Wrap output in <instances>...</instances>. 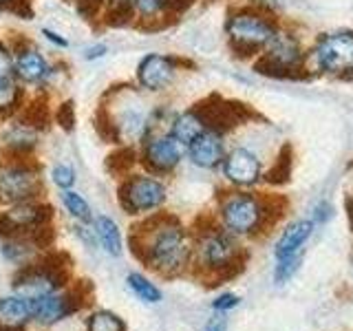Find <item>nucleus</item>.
I'll return each instance as SVG.
<instances>
[{"label": "nucleus", "mask_w": 353, "mask_h": 331, "mask_svg": "<svg viewBox=\"0 0 353 331\" xmlns=\"http://www.w3.org/2000/svg\"><path fill=\"white\" fill-rule=\"evenodd\" d=\"M141 259L148 261L150 268L161 274L179 272L190 259V243H188L183 228L172 219L150 223V230H146V237H143Z\"/></svg>", "instance_id": "obj_1"}, {"label": "nucleus", "mask_w": 353, "mask_h": 331, "mask_svg": "<svg viewBox=\"0 0 353 331\" xmlns=\"http://www.w3.org/2000/svg\"><path fill=\"white\" fill-rule=\"evenodd\" d=\"M221 219L234 234H252L265 219V205L252 194H232L223 201Z\"/></svg>", "instance_id": "obj_2"}, {"label": "nucleus", "mask_w": 353, "mask_h": 331, "mask_svg": "<svg viewBox=\"0 0 353 331\" xmlns=\"http://www.w3.org/2000/svg\"><path fill=\"white\" fill-rule=\"evenodd\" d=\"M316 62L323 71L334 75L353 73V31L325 36L316 47Z\"/></svg>", "instance_id": "obj_3"}, {"label": "nucleus", "mask_w": 353, "mask_h": 331, "mask_svg": "<svg viewBox=\"0 0 353 331\" xmlns=\"http://www.w3.org/2000/svg\"><path fill=\"white\" fill-rule=\"evenodd\" d=\"M228 36L241 49L268 47V42L276 36V29L270 20L256 14H236L228 20Z\"/></svg>", "instance_id": "obj_4"}, {"label": "nucleus", "mask_w": 353, "mask_h": 331, "mask_svg": "<svg viewBox=\"0 0 353 331\" xmlns=\"http://www.w3.org/2000/svg\"><path fill=\"white\" fill-rule=\"evenodd\" d=\"M121 205L128 212H148L165 201V188L150 177H132L121 185Z\"/></svg>", "instance_id": "obj_5"}, {"label": "nucleus", "mask_w": 353, "mask_h": 331, "mask_svg": "<svg viewBox=\"0 0 353 331\" xmlns=\"http://www.w3.org/2000/svg\"><path fill=\"white\" fill-rule=\"evenodd\" d=\"M40 179L36 172H31L27 168H7L5 172H0V199L5 203H22L29 201L31 197H36L40 190Z\"/></svg>", "instance_id": "obj_6"}, {"label": "nucleus", "mask_w": 353, "mask_h": 331, "mask_svg": "<svg viewBox=\"0 0 353 331\" xmlns=\"http://www.w3.org/2000/svg\"><path fill=\"white\" fill-rule=\"evenodd\" d=\"M181 154H183V143L176 141L172 135H163V137H154L146 143L143 159H146V163L152 170L168 172L179 163Z\"/></svg>", "instance_id": "obj_7"}, {"label": "nucleus", "mask_w": 353, "mask_h": 331, "mask_svg": "<svg viewBox=\"0 0 353 331\" xmlns=\"http://www.w3.org/2000/svg\"><path fill=\"white\" fill-rule=\"evenodd\" d=\"M174 75V64L170 58L159 53L146 55L137 66V80L148 91H161L163 86H168Z\"/></svg>", "instance_id": "obj_8"}, {"label": "nucleus", "mask_w": 353, "mask_h": 331, "mask_svg": "<svg viewBox=\"0 0 353 331\" xmlns=\"http://www.w3.org/2000/svg\"><path fill=\"white\" fill-rule=\"evenodd\" d=\"M225 177L236 185H252L259 181L261 177V163L256 159V154L245 150V148H236L232 150L225 157Z\"/></svg>", "instance_id": "obj_9"}, {"label": "nucleus", "mask_w": 353, "mask_h": 331, "mask_svg": "<svg viewBox=\"0 0 353 331\" xmlns=\"http://www.w3.org/2000/svg\"><path fill=\"white\" fill-rule=\"evenodd\" d=\"M47 219H49L47 208H42L38 203L22 201L16 208H11L9 212H5L3 219H0V223L5 225V232L14 234V232H22V230L42 228Z\"/></svg>", "instance_id": "obj_10"}, {"label": "nucleus", "mask_w": 353, "mask_h": 331, "mask_svg": "<svg viewBox=\"0 0 353 331\" xmlns=\"http://www.w3.org/2000/svg\"><path fill=\"white\" fill-rule=\"evenodd\" d=\"M236 257V243L223 232H214L201 243V261L210 270H223Z\"/></svg>", "instance_id": "obj_11"}, {"label": "nucleus", "mask_w": 353, "mask_h": 331, "mask_svg": "<svg viewBox=\"0 0 353 331\" xmlns=\"http://www.w3.org/2000/svg\"><path fill=\"white\" fill-rule=\"evenodd\" d=\"M190 159L199 166V168H214L221 161H223V139L216 130L205 128L201 135H199L190 146Z\"/></svg>", "instance_id": "obj_12"}, {"label": "nucleus", "mask_w": 353, "mask_h": 331, "mask_svg": "<svg viewBox=\"0 0 353 331\" xmlns=\"http://www.w3.org/2000/svg\"><path fill=\"white\" fill-rule=\"evenodd\" d=\"M60 285V279L49 270H27L16 279V292L18 296L27 301H38L42 296H49Z\"/></svg>", "instance_id": "obj_13"}, {"label": "nucleus", "mask_w": 353, "mask_h": 331, "mask_svg": "<svg viewBox=\"0 0 353 331\" xmlns=\"http://www.w3.org/2000/svg\"><path fill=\"white\" fill-rule=\"evenodd\" d=\"M268 60L274 69L281 71H292L298 69L303 62V53L298 49V42L285 33H276V36L268 42Z\"/></svg>", "instance_id": "obj_14"}, {"label": "nucleus", "mask_w": 353, "mask_h": 331, "mask_svg": "<svg viewBox=\"0 0 353 331\" xmlns=\"http://www.w3.org/2000/svg\"><path fill=\"white\" fill-rule=\"evenodd\" d=\"M314 232V223L312 221H296L290 228L283 232V237L276 243V259H290V257H298L305 245V241L312 237Z\"/></svg>", "instance_id": "obj_15"}, {"label": "nucleus", "mask_w": 353, "mask_h": 331, "mask_svg": "<svg viewBox=\"0 0 353 331\" xmlns=\"http://www.w3.org/2000/svg\"><path fill=\"white\" fill-rule=\"evenodd\" d=\"M31 303V314L33 318H38L40 323H55V320H60L64 316H69L73 309H77V305L71 303L69 296H55V294H49V296H42L38 301H29Z\"/></svg>", "instance_id": "obj_16"}, {"label": "nucleus", "mask_w": 353, "mask_h": 331, "mask_svg": "<svg viewBox=\"0 0 353 331\" xmlns=\"http://www.w3.org/2000/svg\"><path fill=\"white\" fill-rule=\"evenodd\" d=\"M31 316V303L27 298H0V331H18Z\"/></svg>", "instance_id": "obj_17"}, {"label": "nucleus", "mask_w": 353, "mask_h": 331, "mask_svg": "<svg viewBox=\"0 0 353 331\" xmlns=\"http://www.w3.org/2000/svg\"><path fill=\"white\" fill-rule=\"evenodd\" d=\"M14 69H16V75L20 77V80L29 82V84L42 82L44 77L49 75L47 60H44L42 55L38 51H33V49H25V51L18 53V58L14 62Z\"/></svg>", "instance_id": "obj_18"}, {"label": "nucleus", "mask_w": 353, "mask_h": 331, "mask_svg": "<svg viewBox=\"0 0 353 331\" xmlns=\"http://www.w3.org/2000/svg\"><path fill=\"white\" fill-rule=\"evenodd\" d=\"M203 130H205V119L199 113H194V110H190V113H183L172 121L170 135L176 141H181L183 146H190Z\"/></svg>", "instance_id": "obj_19"}, {"label": "nucleus", "mask_w": 353, "mask_h": 331, "mask_svg": "<svg viewBox=\"0 0 353 331\" xmlns=\"http://www.w3.org/2000/svg\"><path fill=\"white\" fill-rule=\"evenodd\" d=\"M95 230H97V237H99V243L104 245V250L108 254H121V234H119V228L113 219L108 217H99L95 221Z\"/></svg>", "instance_id": "obj_20"}, {"label": "nucleus", "mask_w": 353, "mask_h": 331, "mask_svg": "<svg viewBox=\"0 0 353 331\" xmlns=\"http://www.w3.org/2000/svg\"><path fill=\"white\" fill-rule=\"evenodd\" d=\"M5 141H7V146L16 150H29L33 143H36V132L27 124H18L5 132Z\"/></svg>", "instance_id": "obj_21"}, {"label": "nucleus", "mask_w": 353, "mask_h": 331, "mask_svg": "<svg viewBox=\"0 0 353 331\" xmlns=\"http://www.w3.org/2000/svg\"><path fill=\"white\" fill-rule=\"evenodd\" d=\"M128 285H130V290L141 298V301H146V303H159L161 301V292L150 281L143 279L141 274H130Z\"/></svg>", "instance_id": "obj_22"}, {"label": "nucleus", "mask_w": 353, "mask_h": 331, "mask_svg": "<svg viewBox=\"0 0 353 331\" xmlns=\"http://www.w3.org/2000/svg\"><path fill=\"white\" fill-rule=\"evenodd\" d=\"M88 331H124V323L110 312H97L88 318Z\"/></svg>", "instance_id": "obj_23"}, {"label": "nucleus", "mask_w": 353, "mask_h": 331, "mask_svg": "<svg viewBox=\"0 0 353 331\" xmlns=\"http://www.w3.org/2000/svg\"><path fill=\"white\" fill-rule=\"evenodd\" d=\"M104 5L108 9V22L121 25L130 18L132 9H135V0H104Z\"/></svg>", "instance_id": "obj_24"}, {"label": "nucleus", "mask_w": 353, "mask_h": 331, "mask_svg": "<svg viewBox=\"0 0 353 331\" xmlns=\"http://www.w3.org/2000/svg\"><path fill=\"white\" fill-rule=\"evenodd\" d=\"M20 99V91L14 84L11 77H0V113H7V110L16 108Z\"/></svg>", "instance_id": "obj_25"}, {"label": "nucleus", "mask_w": 353, "mask_h": 331, "mask_svg": "<svg viewBox=\"0 0 353 331\" xmlns=\"http://www.w3.org/2000/svg\"><path fill=\"white\" fill-rule=\"evenodd\" d=\"M62 203L64 208L69 210V212L75 217V219H82V221H88L91 219V210H88V203L84 201V199L77 194V192H71V190H66L62 194Z\"/></svg>", "instance_id": "obj_26"}, {"label": "nucleus", "mask_w": 353, "mask_h": 331, "mask_svg": "<svg viewBox=\"0 0 353 331\" xmlns=\"http://www.w3.org/2000/svg\"><path fill=\"white\" fill-rule=\"evenodd\" d=\"M298 263H301V254H298V257H290V259L279 261V265H276V274H274V279L279 281V283L290 281L292 276H294V272L298 270Z\"/></svg>", "instance_id": "obj_27"}, {"label": "nucleus", "mask_w": 353, "mask_h": 331, "mask_svg": "<svg viewBox=\"0 0 353 331\" xmlns=\"http://www.w3.org/2000/svg\"><path fill=\"white\" fill-rule=\"evenodd\" d=\"M135 9L143 18H154V16H159L165 11L161 0H135Z\"/></svg>", "instance_id": "obj_28"}, {"label": "nucleus", "mask_w": 353, "mask_h": 331, "mask_svg": "<svg viewBox=\"0 0 353 331\" xmlns=\"http://www.w3.org/2000/svg\"><path fill=\"white\" fill-rule=\"evenodd\" d=\"M53 181L58 183L60 188H71L75 181V172L69 166H55L53 168Z\"/></svg>", "instance_id": "obj_29"}, {"label": "nucleus", "mask_w": 353, "mask_h": 331, "mask_svg": "<svg viewBox=\"0 0 353 331\" xmlns=\"http://www.w3.org/2000/svg\"><path fill=\"white\" fill-rule=\"evenodd\" d=\"M58 124L64 128V130H71L73 124H75V110H73V104L66 102L58 108Z\"/></svg>", "instance_id": "obj_30"}, {"label": "nucleus", "mask_w": 353, "mask_h": 331, "mask_svg": "<svg viewBox=\"0 0 353 331\" xmlns=\"http://www.w3.org/2000/svg\"><path fill=\"white\" fill-rule=\"evenodd\" d=\"M239 301H241V298L234 296V294H223V296L216 298L212 307L216 309V312H228V309H234L239 305Z\"/></svg>", "instance_id": "obj_31"}, {"label": "nucleus", "mask_w": 353, "mask_h": 331, "mask_svg": "<svg viewBox=\"0 0 353 331\" xmlns=\"http://www.w3.org/2000/svg\"><path fill=\"white\" fill-rule=\"evenodd\" d=\"M11 69H14V62H11L9 51L0 44V77H9Z\"/></svg>", "instance_id": "obj_32"}, {"label": "nucleus", "mask_w": 353, "mask_h": 331, "mask_svg": "<svg viewBox=\"0 0 353 331\" xmlns=\"http://www.w3.org/2000/svg\"><path fill=\"white\" fill-rule=\"evenodd\" d=\"M329 217H331V205L329 203H323V205L316 208V212H314V219L316 221H320V223H323V221H327Z\"/></svg>", "instance_id": "obj_33"}, {"label": "nucleus", "mask_w": 353, "mask_h": 331, "mask_svg": "<svg viewBox=\"0 0 353 331\" xmlns=\"http://www.w3.org/2000/svg\"><path fill=\"white\" fill-rule=\"evenodd\" d=\"M205 331H225V318H221V316L212 318V320L208 323Z\"/></svg>", "instance_id": "obj_34"}, {"label": "nucleus", "mask_w": 353, "mask_h": 331, "mask_svg": "<svg viewBox=\"0 0 353 331\" xmlns=\"http://www.w3.org/2000/svg\"><path fill=\"white\" fill-rule=\"evenodd\" d=\"M161 3H163L165 11H168V9H183L190 0H161Z\"/></svg>", "instance_id": "obj_35"}, {"label": "nucleus", "mask_w": 353, "mask_h": 331, "mask_svg": "<svg viewBox=\"0 0 353 331\" xmlns=\"http://www.w3.org/2000/svg\"><path fill=\"white\" fill-rule=\"evenodd\" d=\"M106 53V47L104 44H97V47H91V49H86V58L91 60V58H99V55H104Z\"/></svg>", "instance_id": "obj_36"}, {"label": "nucleus", "mask_w": 353, "mask_h": 331, "mask_svg": "<svg viewBox=\"0 0 353 331\" xmlns=\"http://www.w3.org/2000/svg\"><path fill=\"white\" fill-rule=\"evenodd\" d=\"M42 33H44V36H47V38H49L51 42H55V44H60V47H66V40H64V38H60V36H55V33H53V31H49V29H44Z\"/></svg>", "instance_id": "obj_37"}, {"label": "nucleus", "mask_w": 353, "mask_h": 331, "mask_svg": "<svg viewBox=\"0 0 353 331\" xmlns=\"http://www.w3.org/2000/svg\"><path fill=\"white\" fill-rule=\"evenodd\" d=\"M14 3H16V0H0V9H3V7H11Z\"/></svg>", "instance_id": "obj_38"}, {"label": "nucleus", "mask_w": 353, "mask_h": 331, "mask_svg": "<svg viewBox=\"0 0 353 331\" xmlns=\"http://www.w3.org/2000/svg\"><path fill=\"white\" fill-rule=\"evenodd\" d=\"M259 3H263V0H259Z\"/></svg>", "instance_id": "obj_39"}]
</instances>
